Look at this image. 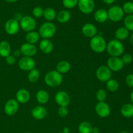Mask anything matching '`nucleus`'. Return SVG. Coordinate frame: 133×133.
<instances>
[{"label":"nucleus","instance_id":"5701e85b","mask_svg":"<svg viewBox=\"0 0 133 133\" xmlns=\"http://www.w3.org/2000/svg\"><path fill=\"white\" fill-rule=\"evenodd\" d=\"M36 97L37 101L40 105H45L49 101V96L47 91L44 90H40L36 93Z\"/></svg>","mask_w":133,"mask_h":133},{"label":"nucleus","instance_id":"412c9836","mask_svg":"<svg viewBox=\"0 0 133 133\" xmlns=\"http://www.w3.org/2000/svg\"><path fill=\"white\" fill-rule=\"evenodd\" d=\"M130 31L125 27H120L116 31L115 37L116 39L119 41H123L126 40L129 36Z\"/></svg>","mask_w":133,"mask_h":133},{"label":"nucleus","instance_id":"4c0bfd02","mask_svg":"<svg viewBox=\"0 0 133 133\" xmlns=\"http://www.w3.org/2000/svg\"><path fill=\"white\" fill-rule=\"evenodd\" d=\"M58 114L61 118H64L68 114V110L66 107H60L58 110Z\"/></svg>","mask_w":133,"mask_h":133},{"label":"nucleus","instance_id":"a211bd4d","mask_svg":"<svg viewBox=\"0 0 133 133\" xmlns=\"http://www.w3.org/2000/svg\"><path fill=\"white\" fill-rule=\"evenodd\" d=\"M16 101L18 103L25 104L27 103L29 101L31 96H30V93L28 90L22 88V89H19L17 92L16 95Z\"/></svg>","mask_w":133,"mask_h":133},{"label":"nucleus","instance_id":"393cba45","mask_svg":"<svg viewBox=\"0 0 133 133\" xmlns=\"http://www.w3.org/2000/svg\"><path fill=\"white\" fill-rule=\"evenodd\" d=\"M11 47L10 44L6 41H2L0 42V56L6 58L10 54Z\"/></svg>","mask_w":133,"mask_h":133},{"label":"nucleus","instance_id":"cd10ccee","mask_svg":"<svg viewBox=\"0 0 133 133\" xmlns=\"http://www.w3.org/2000/svg\"><path fill=\"white\" fill-rule=\"evenodd\" d=\"M43 16L48 22H51L52 21H53L57 18V13H56L55 9H53V8L48 7L44 9Z\"/></svg>","mask_w":133,"mask_h":133},{"label":"nucleus","instance_id":"ea45409f","mask_svg":"<svg viewBox=\"0 0 133 133\" xmlns=\"http://www.w3.org/2000/svg\"><path fill=\"white\" fill-rule=\"evenodd\" d=\"M6 62L9 65H13L16 62V57L13 55H9L5 58Z\"/></svg>","mask_w":133,"mask_h":133},{"label":"nucleus","instance_id":"72a5a7b5","mask_svg":"<svg viewBox=\"0 0 133 133\" xmlns=\"http://www.w3.org/2000/svg\"><path fill=\"white\" fill-rule=\"evenodd\" d=\"M124 13H126L128 15L133 14V3L131 1H127L125 2L123 5L122 7Z\"/></svg>","mask_w":133,"mask_h":133},{"label":"nucleus","instance_id":"f8f14e48","mask_svg":"<svg viewBox=\"0 0 133 133\" xmlns=\"http://www.w3.org/2000/svg\"><path fill=\"white\" fill-rule=\"evenodd\" d=\"M19 109V103L14 99L8 100L4 106V111L6 115L11 116L16 114Z\"/></svg>","mask_w":133,"mask_h":133},{"label":"nucleus","instance_id":"e433bc0d","mask_svg":"<svg viewBox=\"0 0 133 133\" xmlns=\"http://www.w3.org/2000/svg\"><path fill=\"white\" fill-rule=\"evenodd\" d=\"M122 61L124 63V64H131L132 62L133 58L132 55L129 54V53H126L124 54L122 56Z\"/></svg>","mask_w":133,"mask_h":133},{"label":"nucleus","instance_id":"f03ea898","mask_svg":"<svg viewBox=\"0 0 133 133\" xmlns=\"http://www.w3.org/2000/svg\"><path fill=\"white\" fill-rule=\"evenodd\" d=\"M45 84L50 87H57L61 85L63 81L62 74L57 70H52L47 73L44 78Z\"/></svg>","mask_w":133,"mask_h":133},{"label":"nucleus","instance_id":"9d476101","mask_svg":"<svg viewBox=\"0 0 133 133\" xmlns=\"http://www.w3.org/2000/svg\"><path fill=\"white\" fill-rule=\"evenodd\" d=\"M18 66L23 71H30L35 67V61L32 57H23L18 61Z\"/></svg>","mask_w":133,"mask_h":133},{"label":"nucleus","instance_id":"9b49d317","mask_svg":"<svg viewBox=\"0 0 133 133\" xmlns=\"http://www.w3.org/2000/svg\"><path fill=\"white\" fill-rule=\"evenodd\" d=\"M55 99L56 103L60 107L68 106L71 101V98L68 94L65 91H58L55 96Z\"/></svg>","mask_w":133,"mask_h":133},{"label":"nucleus","instance_id":"c9c22d12","mask_svg":"<svg viewBox=\"0 0 133 133\" xmlns=\"http://www.w3.org/2000/svg\"><path fill=\"white\" fill-rule=\"evenodd\" d=\"M32 15L35 18H39L43 16V13H44V9L41 7V6H36L32 10Z\"/></svg>","mask_w":133,"mask_h":133},{"label":"nucleus","instance_id":"4be33fe9","mask_svg":"<svg viewBox=\"0 0 133 133\" xmlns=\"http://www.w3.org/2000/svg\"><path fill=\"white\" fill-rule=\"evenodd\" d=\"M121 114L126 118L133 117V104L125 103L121 108Z\"/></svg>","mask_w":133,"mask_h":133},{"label":"nucleus","instance_id":"bb28decb","mask_svg":"<svg viewBox=\"0 0 133 133\" xmlns=\"http://www.w3.org/2000/svg\"><path fill=\"white\" fill-rule=\"evenodd\" d=\"M40 35L38 32L36 31H31V32H28L25 36V40L27 41V43L31 44H35L38 41L40 40Z\"/></svg>","mask_w":133,"mask_h":133},{"label":"nucleus","instance_id":"6ab92c4d","mask_svg":"<svg viewBox=\"0 0 133 133\" xmlns=\"http://www.w3.org/2000/svg\"><path fill=\"white\" fill-rule=\"evenodd\" d=\"M39 48L43 53L49 54L53 50V44L49 39H43L40 41Z\"/></svg>","mask_w":133,"mask_h":133},{"label":"nucleus","instance_id":"ddd939ff","mask_svg":"<svg viewBox=\"0 0 133 133\" xmlns=\"http://www.w3.org/2000/svg\"><path fill=\"white\" fill-rule=\"evenodd\" d=\"M95 110L96 114L101 118H107L110 115L111 112L110 106L105 101L98 102V103L96 105Z\"/></svg>","mask_w":133,"mask_h":133},{"label":"nucleus","instance_id":"2f4dec72","mask_svg":"<svg viewBox=\"0 0 133 133\" xmlns=\"http://www.w3.org/2000/svg\"><path fill=\"white\" fill-rule=\"evenodd\" d=\"M124 27L129 31L133 32V14L127 15L123 20Z\"/></svg>","mask_w":133,"mask_h":133},{"label":"nucleus","instance_id":"a18cd8bd","mask_svg":"<svg viewBox=\"0 0 133 133\" xmlns=\"http://www.w3.org/2000/svg\"><path fill=\"white\" fill-rule=\"evenodd\" d=\"M70 132V128H68V127H64L63 129V131H62V132L63 133H69Z\"/></svg>","mask_w":133,"mask_h":133},{"label":"nucleus","instance_id":"dca6fc26","mask_svg":"<svg viewBox=\"0 0 133 133\" xmlns=\"http://www.w3.org/2000/svg\"><path fill=\"white\" fill-rule=\"evenodd\" d=\"M81 31L82 33L84 36L87 38H90L96 36L98 33V31L96 25L90 23H87L84 24L82 27Z\"/></svg>","mask_w":133,"mask_h":133},{"label":"nucleus","instance_id":"2eb2a0df","mask_svg":"<svg viewBox=\"0 0 133 133\" xmlns=\"http://www.w3.org/2000/svg\"><path fill=\"white\" fill-rule=\"evenodd\" d=\"M19 51L21 52V54L24 57H32L37 53V48L34 44L25 43L22 44V46L20 47Z\"/></svg>","mask_w":133,"mask_h":133},{"label":"nucleus","instance_id":"b1692460","mask_svg":"<svg viewBox=\"0 0 133 133\" xmlns=\"http://www.w3.org/2000/svg\"><path fill=\"white\" fill-rule=\"evenodd\" d=\"M71 18V13L67 10H63L60 11L57 14V19L59 23H65L70 21Z\"/></svg>","mask_w":133,"mask_h":133},{"label":"nucleus","instance_id":"f3484780","mask_svg":"<svg viewBox=\"0 0 133 133\" xmlns=\"http://www.w3.org/2000/svg\"><path fill=\"white\" fill-rule=\"evenodd\" d=\"M48 114V111L44 107L38 105L32 109L31 111V115L32 118L36 120H41L44 119Z\"/></svg>","mask_w":133,"mask_h":133},{"label":"nucleus","instance_id":"a878e982","mask_svg":"<svg viewBox=\"0 0 133 133\" xmlns=\"http://www.w3.org/2000/svg\"><path fill=\"white\" fill-rule=\"evenodd\" d=\"M71 69V65L69 62L66 61H60L57 65V71L61 74H66Z\"/></svg>","mask_w":133,"mask_h":133},{"label":"nucleus","instance_id":"09e8293b","mask_svg":"<svg viewBox=\"0 0 133 133\" xmlns=\"http://www.w3.org/2000/svg\"><path fill=\"white\" fill-rule=\"evenodd\" d=\"M5 1L8 3H14L18 1V0H5Z\"/></svg>","mask_w":133,"mask_h":133},{"label":"nucleus","instance_id":"7c9ffc66","mask_svg":"<svg viewBox=\"0 0 133 133\" xmlns=\"http://www.w3.org/2000/svg\"><path fill=\"white\" fill-rule=\"evenodd\" d=\"M119 83L115 79H110V80L106 82L107 89L111 92H116L119 88Z\"/></svg>","mask_w":133,"mask_h":133},{"label":"nucleus","instance_id":"c03bdc74","mask_svg":"<svg viewBox=\"0 0 133 133\" xmlns=\"http://www.w3.org/2000/svg\"><path fill=\"white\" fill-rule=\"evenodd\" d=\"M91 133H99V129L97 127H93Z\"/></svg>","mask_w":133,"mask_h":133},{"label":"nucleus","instance_id":"f257e3e1","mask_svg":"<svg viewBox=\"0 0 133 133\" xmlns=\"http://www.w3.org/2000/svg\"><path fill=\"white\" fill-rule=\"evenodd\" d=\"M106 50L111 57H120L124 51V46L121 41L114 39L107 44Z\"/></svg>","mask_w":133,"mask_h":133},{"label":"nucleus","instance_id":"1a4fd4ad","mask_svg":"<svg viewBox=\"0 0 133 133\" xmlns=\"http://www.w3.org/2000/svg\"><path fill=\"white\" fill-rule=\"evenodd\" d=\"M124 63L122 58L118 57H110L107 61V67L112 71H119L123 69Z\"/></svg>","mask_w":133,"mask_h":133},{"label":"nucleus","instance_id":"de8ad7c7","mask_svg":"<svg viewBox=\"0 0 133 133\" xmlns=\"http://www.w3.org/2000/svg\"><path fill=\"white\" fill-rule=\"evenodd\" d=\"M130 99H131V103L133 104V90H132V92L131 93V95H130Z\"/></svg>","mask_w":133,"mask_h":133},{"label":"nucleus","instance_id":"6e6552de","mask_svg":"<svg viewBox=\"0 0 133 133\" xmlns=\"http://www.w3.org/2000/svg\"><path fill=\"white\" fill-rule=\"evenodd\" d=\"M77 5L80 11L85 14L92 13L95 8L94 0H78Z\"/></svg>","mask_w":133,"mask_h":133},{"label":"nucleus","instance_id":"5fc2aeb1","mask_svg":"<svg viewBox=\"0 0 133 133\" xmlns=\"http://www.w3.org/2000/svg\"><path fill=\"white\" fill-rule=\"evenodd\" d=\"M0 22H1V19H0Z\"/></svg>","mask_w":133,"mask_h":133},{"label":"nucleus","instance_id":"423d86ee","mask_svg":"<svg viewBox=\"0 0 133 133\" xmlns=\"http://www.w3.org/2000/svg\"><path fill=\"white\" fill-rule=\"evenodd\" d=\"M19 26L23 31L26 32H31L34 31L36 27V22L35 19L30 16H23L19 22Z\"/></svg>","mask_w":133,"mask_h":133},{"label":"nucleus","instance_id":"4468645a","mask_svg":"<svg viewBox=\"0 0 133 133\" xmlns=\"http://www.w3.org/2000/svg\"><path fill=\"white\" fill-rule=\"evenodd\" d=\"M19 23L15 19L11 18L8 19L5 25V29L6 33L10 35H14L19 31Z\"/></svg>","mask_w":133,"mask_h":133},{"label":"nucleus","instance_id":"c85d7f7f","mask_svg":"<svg viewBox=\"0 0 133 133\" xmlns=\"http://www.w3.org/2000/svg\"><path fill=\"white\" fill-rule=\"evenodd\" d=\"M92 128V124L90 122H83L79 125L78 130L79 133H91Z\"/></svg>","mask_w":133,"mask_h":133},{"label":"nucleus","instance_id":"603ef678","mask_svg":"<svg viewBox=\"0 0 133 133\" xmlns=\"http://www.w3.org/2000/svg\"><path fill=\"white\" fill-rule=\"evenodd\" d=\"M58 133H63V132H58Z\"/></svg>","mask_w":133,"mask_h":133},{"label":"nucleus","instance_id":"20e7f679","mask_svg":"<svg viewBox=\"0 0 133 133\" xmlns=\"http://www.w3.org/2000/svg\"><path fill=\"white\" fill-rule=\"evenodd\" d=\"M90 46L94 52L96 53H101L106 50L107 42L102 36L97 35L91 38Z\"/></svg>","mask_w":133,"mask_h":133},{"label":"nucleus","instance_id":"3c124183","mask_svg":"<svg viewBox=\"0 0 133 133\" xmlns=\"http://www.w3.org/2000/svg\"><path fill=\"white\" fill-rule=\"evenodd\" d=\"M25 133H31V132H25Z\"/></svg>","mask_w":133,"mask_h":133},{"label":"nucleus","instance_id":"79ce46f5","mask_svg":"<svg viewBox=\"0 0 133 133\" xmlns=\"http://www.w3.org/2000/svg\"><path fill=\"white\" fill-rule=\"evenodd\" d=\"M20 55H21V52L20 51H19V49H16V50L14 51V53H13V55H14L15 57H19Z\"/></svg>","mask_w":133,"mask_h":133},{"label":"nucleus","instance_id":"a19ab883","mask_svg":"<svg viewBox=\"0 0 133 133\" xmlns=\"http://www.w3.org/2000/svg\"><path fill=\"white\" fill-rule=\"evenodd\" d=\"M22 18H23V16H22V14L19 12H17L14 14V18H13V19H14L16 21H17V22H18L19 23V22H20L21 19H22Z\"/></svg>","mask_w":133,"mask_h":133},{"label":"nucleus","instance_id":"473e14b6","mask_svg":"<svg viewBox=\"0 0 133 133\" xmlns=\"http://www.w3.org/2000/svg\"><path fill=\"white\" fill-rule=\"evenodd\" d=\"M107 97V92L104 89L98 90L96 94V99L99 102L105 101L106 100Z\"/></svg>","mask_w":133,"mask_h":133},{"label":"nucleus","instance_id":"c756f323","mask_svg":"<svg viewBox=\"0 0 133 133\" xmlns=\"http://www.w3.org/2000/svg\"><path fill=\"white\" fill-rule=\"evenodd\" d=\"M40 79V71L36 68L32 69L28 74V80L30 83H35Z\"/></svg>","mask_w":133,"mask_h":133},{"label":"nucleus","instance_id":"f704fd0d","mask_svg":"<svg viewBox=\"0 0 133 133\" xmlns=\"http://www.w3.org/2000/svg\"><path fill=\"white\" fill-rule=\"evenodd\" d=\"M62 4L66 9H74L77 5L78 0H62Z\"/></svg>","mask_w":133,"mask_h":133},{"label":"nucleus","instance_id":"49530a36","mask_svg":"<svg viewBox=\"0 0 133 133\" xmlns=\"http://www.w3.org/2000/svg\"><path fill=\"white\" fill-rule=\"evenodd\" d=\"M129 42H130V44H131V45H132L133 46V32H132V35H131L129 37Z\"/></svg>","mask_w":133,"mask_h":133},{"label":"nucleus","instance_id":"aec40b11","mask_svg":"<svg viewBox=\"0 0 133 133\" xmlns=\"http://www.w3.org/2000/svg\"><path fill=\"white\" fill-rule=\"evenodd\" d=\"M94 19L98 23H104L108 19V13L106 10L99 9L94 13Z\"/></svg>","mask_w":133,"mask_h":133},{"label":"nucleus","instance_id":"39448f33","mask_svg":"<svg viewBox=\"0 0 133 133\" xmlns=\"http://www.w3.org/2000/svg\"><path fill=\"white\" fill-rule=\"evenodd\" d=\"M108 19L113 22H120L124 16V12L121 6H112L107 11Z\"/></svg>","mask_w":133,"mask_h":133},{"label":"nucleus","instance_id":"8fccbe9b","mask_svg":"<svg viewBox=\"0 0 133 133\" xmlns=\"http://www.w3.org/2000/svg\"><path fill=\"white\" fill-rule=\"evenodd\" d=\"M119 133H129V132L128 131H121V132Z\"/></svg>","mask_w":133,"mask_h":133},{"label":"nucleus","instance_id":"864d4df0","mask_svg":"<svg viewBox=\"0 0 133 133\" xmlns=\"http://www.w3.org/2000/svg\"><path fill=\"white\" fill-rule=\"evenodd\" d=\"M132 3H133V0H132Z\"/></svg>","mask_w":133,"mask_h":133},{"label":"nucleus","instance_id":"58836bf2","mask_svg":"<svg viewBox=\"0 0 133 133\" xmlns=\"http://www.w3.org/2000/svg\"><path fill=\"white\" fill-rule=\"evenodd\" d=\"M125 83L129 87L133 88V74H130L126 76Z\"/></svg>","mask_w":133,"mask_h":133},{"label":"nucleus","instance_id":"7ed1b4c3","mask_svg":"<svg viewBox=\"0 0 133 133\" xmlns=\"http://www.w3.org/2000/svg\"><path fill=\"white\" fill-rule=\"evenodd\" d=\"M56 31L57 28L54 23L50 22H47L40 25L38 32L40 37L44 39H49L55 36Z\"/></svg>","mask_w":133,"mask_h":133},{"label":"nucleus","instance_id":"37998d69","mask_svg":"<svg viewBox=\"0 0 133 133\" xmlns=\"http://www.w3.org/2000/svg\"><path fill=\"white\" fill-rule=\"evenodd\" d=\"M115 1L116 0H103V1L107 5H111V4L114 3Z\"/></svg>","mask_w":133,"mask_h":133},{"label":"nucleus","instance_id":"0eeeda50","mask_svg":"<svg viewBox=\"0 0 133 133\" xmlns=\"http://www.w3.org/2000/svg\"><path fill=\"white\" fill-rule=\"evenodd\" d=\"M96 75L99 81L106 83L111 79L112 71L107 66H101L96 70Z\"/></svg>","mask_w":133,"mask_h":133}]
</instances>
